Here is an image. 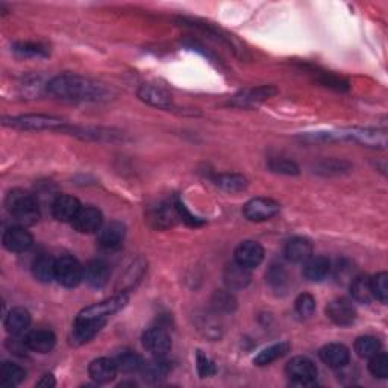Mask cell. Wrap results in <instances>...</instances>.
<instances>
[{
    "mask_svg": "<svg viewBox=\"0 0 388 388\" xmlns=\"http://www.w3.org/2000/svg\"><path fill=\"white\" fill-rule=\"evenodd\" d=\"M146 220L153 229H167L175 227L176 222L180 219L175 202H161L148 211Z\"/></svg>",
    "mask_w": 388,
    "mask_h": 388,
    "instance_id": "8fae6325",
    "label": "cell"
},
{
    "mask_svg": "<svg viewBox=\"0 0 388 388\" xmlns=\"http://www.w3.org/2000/svg\"><path fill=\"white\" fill-rule=\"evenodd\" d=\"M141 341L143 347L150 352L153 357H166L171 347L168 331L162 326H153L144 331Z\"/></svg>",
    "mask_w": 388,
    "mask_h": 388,
    "instance_id": "30bf717a",
    "label": "cell"
},
{
    "mask_svg": "<svg viewBox=\"0 0 388 388\" xmlns=\"http://www.w3.org/2000/svg\"><path fill=\"white\" fill-rule=\"evenodd\" d=\"M80 208H82V205H80L76 197L69 194H59L52 203V214L58 222L71 223L76 219Z\"/></svg>",
    "mask_w": 388,
    "mask_h": 388,
    "instance_id": "ac0fdd59",
    "label": "cell"
},
{
    "mask_svg": "<svg viewBox=\"0 0 388 388\" xmlns=\"http://www.w3.org/2000/svg\"><path fill=\"white\" fill-rule=\"evenodd\" d=\"M326 315L332 323L338 324V326H350L357 319V310L354 303L346 297H338V299H333L328 303Z\"/></svg>",
    "mask_w": 388,
    "mask_h": 388,
    "instance_id": "7c38bea8",
    "label": "cell"
},
{
    "mask_svg": "<svg viewBox=\"0 0 388 388\" xmlns=\"http://www.w3.org/2000/svg\"><path fill=\"white\" fill-rule=\"evenodd\" d=\"M71 227L80 233H97L103 227V215L96 206H82Z\"/></svg>",
    "mask_w": 388,
    "mask_h": 388,
    "instance_id": "5bb4252c",
    "label": "cell"
},
{
    "mask_svg": "<svg viewBox=\"0 0 388 388\" xmlns=\"http://www.w3.org/2000/svg\"><path fill=\"white\" fill-rule=\"evenodd\" d=\"M34 238L29 233V231H26L24 227L20 224H14V227L8 228L3 233V246L10 252H15V254H22V252L29 250L32 247Z\"/></svg>",
    "mask_w": 388,
    "mask_h": 388,
    "instance_id": "e0dca14e",
    "label": "cell"
},
{
    "mask_svg": "<svg viewBox=\"0 0 388 388\" xmlns=\"http://www.w3.org/2000/svg\"><path fill=\"white\" fill-rule=\"evenodd\" d=\"M331 272V263L324 257H311L303 263L302 275L310 282H322Z\"/></svg>",
    "mask_w": 388,
    "mask_h": 388,
    "instance_id": "484cf974",
    "label": "cell"
},
{
    "mask_svg": "<svg viewBox=\"0 0 388 388\" xmlns=\"http://www.w3.org/2000/svg\"><path fill=\"white\" fill-rule=\"evenodd\" d=\"M115 364H117V368H119V372L132 375V373L141 372L144 361L138 354H135V352L126 350V352H122V354L115 358Z\"/></svg>",
    "mask_w": 388,
    "mask_h": 388,
    "instance_id": "e575fe53",
    "label": "cell"
},
{
    "mask_svg": "<svg viewBox=\"0 0 388 388\" xmlns=\"http://www.w3.org/2000/svg\"><path fill=\"white\" fill-rule=\"evenodd\" d=\"M46 89L53 97L67 102H101L108 99L105 85L75 73L55 76L49 80Z\"/></svg>",
    "mask_w": 388,
    "mask_h": 388,
    "instance_id": "6da1fadb",
    "label": "cell"
},
{
    "mask_svg": "<svg viewBox=\"0 0 388 388\" xmlns=\"http://www.w3.org/2000/svg\"><path fill=\"white\" fill-rule=\"evenodd\" d=\"M219 315L220 314L213 310L196 314V329L206 338L219 340L223 333V324Z\"/></svg>",
    "mask_w": 388,
    "mask_h": 388,
    "instance_id": "d6986e66",
    "label": "cell"
},
{
    "mask_svg": "<svg viewBox=\"0 0 388 388\" xmlns=\"http://www.w3.org/2000/svg\"><path fill=\"white\" fill-rule=\"evenodd\" d=\"M294 310L301 319H310L315 311V299L311 294L303 293L296 299Z\"/></svg>",
    "mask_w": 388,
    "mask_h": 388,
    "instance_id": "7bdbcfd3",
    "label": "cell"
},
{
    "mask_svg": "<svg viewBox=\"0 0 388 388\" xmlns=\"http://www.w3.org/2000/svg\"><path fill=\"white\" fill-rule=\"evenodd\" d=\"M141 102L148 103L150 106L159 108V110H168L171 106V96L157 85H141L137 93Z\"/></svg>",
    "mask_w": 388,
    "mask_h": 388,
    "instance_id": "d4e9b609",
    "label": "cell"
},
{
    "mask_svg": "<svg viewBox=\"0 0 388 388\" xmlns=\"http://www.w3.org/2000/svg\"><path fill=\"white\" fill-rule=\"evenodd\" d=\"M24 341L29 350L37 354H49L57 345V337L49 329H35L24 337Z\"/></svg>",
    "mask_w": 388,
    "mask_h": 388,
    "instance_id": "44dd1931",
    "label": "cell"
},
{
    "mask_svg": "<svg viewBox=\"0 0 388 388\" xmlns=\"http://www.w3.org/2000/svg\"><path fill=\"white\" fill-rule=\"evenodd\" d=\"M337 141H354L368 149L387 148V132L384 129L373 128H347L336 131Z\"/></svg>",
    "mask_w": 388,
    "mask_h": 388,
    "instance_id": "3957f363",
    "label": "cell"
},
{
    "mask_svg": "<svg viewBox=\"0 0 388 388\" xmlns=\"http://www.w3.org/2000/svg\"><path fill=\"white\" fill-rule=\"evenodd\" d=\"M31 314L28 310L22 308V306H17L8 312L5 319V329L11 336H23V333L29 329L31 326Z\"/></svg>",
    "mask_w": 388,
    "mask_h": 388,
    "instance_id": "4316f807",
    "label": "cell"
},
{
    "mask_svg": "<svg viewBox=\"0 0 388 388\" xmlns=\"http://www.w3.org/2000/svg\"><path fill=\"white\" fill-rule=\"evenodd\" d=\"M175 206H176V211L179 214V219L182 220V222H185L188 227H194L196 228V227H201V224H203V220L194 217V215L187 210V206L182 202H180L179 199L175 201Z\"/></svg>",
    "mask_w": 388,
    "mask_h": 388,
    "instance_id": "bcb514c9",
    "label": "cell"
},
{
    "mask_svg": "<svg viewBox=\"0 0 388 388\" xmlns=\"http://www.w3.org/2000/svg\"><path fill=\"white\" fill-rule=\"evenodd\" d=\"M288 352H290V345H288L287 341H281V343H276V345L266 347L259 352V354L255 357L254 363L259 367L263 366H268L275 363L276 359L285 357Z\"/></svg>",
    "mask_w": 388,
    "mask_h": 388,
    "instance_id": "836d02e7",
    "label": "cell"
},
{
    "mask_svg": "<svg viewBox=\"0 0 388 388\" xmlns=\"http://www.w3.org/2000/svg\"><path fill=\"white\" fill-rule=\"evenodd\" d=\"M197 372H199L201 378H210V376L215 375V372H217V367H215V364L208 357L203 355L201 350L197 352Z\"/></svg>",
    "mask_w": 388,
    "mask_h": 388,
    "instance_id": "f6af8a7d",
    "label": "cell"
},
{
    "mask_svg": "<svg viewBox=\"0 0 388 388\" xmlns=\"http://www.w3.org/2000/svg\"><path fill=\"white\" fill-rule=\"evenodd\" d=\"M88 373L92 376V379L97 384H106L111 382L113 379L119 373V368H117L115 359L111 358H97L92 361V364L88 367Z\"/></svg>",
    "mask_w": 388,
    "mask_h": 388,
    "instance_id": "7402d4cb",
    "label": "cell"
},
{
    "mask_svg": "<svg viewBox=\"0 0 388 388\" xmlns=\"http://www.w3.org/2000/svg\"><path fill=\"white\" fill-rule=\"evenodd\" d=\"M3 124L20 131H61L64 128V122L58 119V117L43 114L11 117V119H3Z\"/></svg>",
    "mask_w": 388,
    "mask_h": 388,
    "instance_id": "277c9868",
    "label": "cell"
},
{
    "mask_svg": "<svg viewBox=\"0 0 388 388\" xmlns=\"http://www.w3.org/2000/svg\"><path fill=\"white\" fill-rule=\"evenodd\" d=\"M370 282H372V292L373 297L378 299L381 303H387L388 301V273L381 272L376 276L370 278Z\"/></svg>",
    "mask_w": 388,
    "mask_h": 388,
    "instance_id": "60d3db41",
    "label": "cell"
},
{
    "mask_svg": "<svg viewBox=\"0 0 388 388\" xmlns=\"http://www.w3.org/2000/svg\"><path fill=\"white\" fill-rule=\"evenodd\" d=\"M368 370L375 378L385 379L388 376V355L384 352H378L376 355L368 358Z\"/></svg>",
    "mask_w": 388,
    "mask_h": 388,
    "instance_id": "b9f144b4",
    "label": "cell"
},
{
    "mask_svg": "<svg viewBox=\"0 0 388 388\" xmlns=\"http://www.w3.org/2000/svg\"><path fill=\"white\" fill-rule=\"evenodd\" d=\"M55 279L67 288H75L84 281V266L70 255H64L57 259Z\"/></svg>",
    "mask_w": 388,
    "mask_h": 388,
    "instance_id": "52a82bcc",
    "label": "cell"
},
{
    "mask_svg": "<svg viewBox=\"0 0 388 388\" xmlns=\"http://www.w3.org/2000/svg\"><path fill=\"white\" fill-rule=\"evenodd\" d=\"M106 320H89V319H75L73 328H71L70 340L71 345L82 346L85 343L92 341L101 329L105 326Z\"/></svg>",
    "mask_w": 388,
    "mask_h": 388,
    "instance_id": "4fadbf2b",
    "label": "cell"
},
{
    "mask_svg": "<svg viewBox=\"0 0 388 388\" xmlns=\"http://www.w3.org/2000/svg\"><path fill=\"white\" fill-rule=\"evenodd\" d=\"M223 279L229 290H243L250 284L252 275L249 268L240 266L238 263H232L224 268Z\"/></svg>",
    "mask_w": 388,
    "mask_h": 388,
    "instance_id": "83f0119b",
    "label": "cell"
},
{
    "mask_svg": "<svg viewBox=\"0 0 388 388\" xmlns=\"http://www.w3.org/2000/svg\"><path fill=\"white\" fill-rule=\"evenodd\" d=\"M268 168L273 173L279 175H287V176H294L299 175V167L294 161L287 159V158H272L268 161Z\"/></svg>",
    "mask_w": 388,
    "mask_h": 388,
    "instance_id": "ab89813d",
    "label": "cell"
},
{
    "mask_svg": "<svg viewBox=\"0 0 388 388\" xmlns=\"http://www.w3.org/2000/svg\"><path fill=\"white\" fill-rule=\"evenodd\" d=\"M170 372V364L164 359V357H155V359L144 363L141 373L146 381L158 382L164 379Z\"/></svg>",
    "mask_w": 388,
    "mask_h": 388,
    "instance_id": "4dcf8cb0",
    "label": "cell"
},
{
    "mask_svg": "<svg viewBox=\"0 0 388 388\" xmlns=\"http://www.w3.org/2000/svg\"><path fill=\"white\" fill-rule=\"evenodd\" d=\"M381 341L372 336L359 337L355 341V352L359 358H372L378 352H381Z\"/></svg>",
    "mask_w": 388,
    "mask_h": 388,
    "instance_id": "f35d334b",
    "label": "cell"
},
{
    "mask_svg": "<svg viewBox=\"0 0 388 388\" xmlns=\"http://www.w3.org/2000/svg\"><path fill=\"white\" fill-rule=\"evenodd\" d=\"M6 210L20 227H32L40 219V206L35 197L23 189H13L6 196Z\"/></svg>",
    "mask_w": 388,
    "mask_h": 388,
    "instance_id": "7a4b0ae2",
    "label": "cell"
},
{
    "mask_svg": "<svg viewBox=\"0 0 388 388\" xmlns=\"http://www.w3.org/2000/svg\"><path fill=\"white\" fill-rule=\"evenodd\" d=\"M237 301L231 290H217L211 297V310L217 314H229L236 311Z\"/></svg>",
    "mask_w": 388,
    "mask_h": 388,
    "instance_id": "d590c367",
    "label": "cell"
},
{
    "mask_svg": "<svg viewBox=\"0 0 388 388\" xmlns=\"http://www.w3.org/2000/svg\"><path fill=\"white\" fill-rule=\"evenodd\" d=\"M350 294L359 303H370L375 297L372 292V282L368 276H355L350 281Z\"/></svg>",
    "mask_w": 388,
    "mask_h": 388,
    "instance_id": "1f68e13d",
    "label": "cell"
},
{
    "mask_svg": "<svg viewBox=\"0 0 388 388\" xmlns=\"http://www.w3.org/2000/svg\"><path fill=\"white\" fill-rule=\"evenodd\" d=\"M57 385V381H55V378H53L52 375H44L40 381L37 382V387H41V388H52V387H55Z\"/></svg>",
    "mask_w": 388,
    "mask_h": 388,
    "instance_id": "c3c4849f",
    "label": "cell"
},
{
    "mask_svg": "<svg viewBox=\"0 0 388 388\" xmlns=\"http://www.w3.org/2000/svg\"><path fill=\"white\" fill-rule=\"evenodd\" d=\"M24 378L26 370L19 364L10 363V361H5L2 364V368H0V384L5 387L19 385Z\"/></svg>",
    "mask_w": 388,
    "mask_h": 388,
    "instance_id": "8d00e7d4",
    "label": "cell"
},
{
    "mask_svg": "<svg viewBox=\"0 0 388 388\" xmlns=\"http://www.w3.org/2000/svg\"><path fill=\"white\" fill-rule=\"evenodd\" d=\"M128 303V296L124 293L115 294L110 299H105L102 302H97L92 306H87L78 314V319H89V320H108L113 314L119 312Z\"/></svg>",
    "mask_w": 388,
    "mask_h": 388,
    "instance_id": "8992f818",
    "label": "cell"
},
{
    "mask_svg": "<svg viewBox=\"0 0 388 388\" xmlns=\"http://www.w3.org/2000/svg\"><path fill=\"white\" fill-rule=\"evenodd\" d=\"M214 184L219 188H222L223 192L227 193H241L247 188V180L245 176L237 175V173H223L217 175L214 178Z\"/></svg>",
    "mask_w": 388,
    "mask_h": 388,
    "instance_id": "d6a6232c",
    "label": "cell"
},
{
    "mask_svg": "<svg viewBox=\"0 0 388 388\" xmlns=\"http://www.w3.org/2000/svg\"><path fill=\"white\" fill-rule=\"evenodd\" d=\"M126 237V228L120 222H110L103 224L101 231L97 232V243L99 246L105 250H119L123 245Z\"/></svg>",
    "mask_w": 388,
    "mask_h": 388,
    "instance_id": "9a60e30c",
    "label": "cell"
},
{
    "mask_svg": "<svg viewBox=\"0 0 388 388\" xmlns=\"http://www.w3.org/2000/svg\"><path fill=\"white\" fill-rule=\"evenodd\" d=\"M266 282L278 294H285L290 288V275L281 264H272L266 273Z\"/></svg>",
    "mask_w": 388,
    "mask_h": 388,
    "instance_id": "f1b7e54d",
    "label": "cell"
},
{
    "mask_svg": "<svg viewBox=\"0 0 388 388\" xmlns=\"http://www.w3.org/2000/svg\"><path fill=\"white\" fill-rule=\"evenodd\" d=\"M55 264L57 259L49 255H40L32 264V273L38 282L49 284L55 279Z\"/></svg>",
    "mask_w": 388,
    "mask_h": 388,
    "instance_id": "f546056e",
    "label": "cell"
},
{
    "mask_svg": "<svg viewBox=\"0 0 388 388\" xmlns=\"http://www.w3.org/2000/svg\"><path fill=\"white\" fill-rule=\"evenodd\" d=\"M110 267L101 259L89 261L84 267V281L93 288H102L110 281Z\"/></svg>",
    "mask_w": 388,
    "mask_h": 388,
    "instance_id": "cb8c5ba5",
    "label": "cell"
},
{
    "mask_svg": "<svg viewBox=\"0 0 388 388\" xmlns=\"http://www.w3.org/2000/svg\"><path fill=\"white\" fill-rule=\"evenodd\" d=\"M13 52L20 58H46L49 57V50L40 43L31 41H19L13 44Z\"/></svg>",
    "mask_w": 388,
    "mask_h": 388,
    "instance_id": "74e56055",
    "label": "cell"
},
{
    "mask_svg": "<svg viewBox=\"0 0 388 388\" xmlns=\"http://www.w3.org/2000/svg\"><path fill=\"white\" fill-rule=\"evenodd\" d=\"M349 164L345 161H337V159H329V161H323L317 166V173H323V175H331V173H341L343 170H347Z\"/></svg>",
    "mask_w": 388,
    "mask_h": 388,
    "instance_id": "ee69618b",
    "label": "cell"
},
{
    "mask_svg": "<svg viewBox=\"0 0 388 388\" xmlns=\"http://www.w3.org/2000/svg\"><path fill=\"white\" fill-rule=\"evenodd\" d=\"M236 263L249 270L257 268L264 259V249L257 241H243L236 249Z\"/></svg>",
    "mask_w": 388,
    "mask_h": 388,
    "instance_id": "2e32d148",
    "label": "cell"
},
{
    "mask_svg": "<svg viewBox=\"0 0 388 388\" xmlns=\"http://www.w3.org/2000/svg\"><path fill=\"white\" fill-rule=\"evenodd\" d=\"M287 376L290 378L293 385L297 387H312L317 385V367L310 358L306 357H294L287 363L285 367Z\"/></svg>",
    "mask_w": 388,
    "mask_h": 388,
    "instance_id": "5b68a950",
    "label": "cell"
},
{
    "mask_svg": "<svg viewBox=\"0 0 388 388\" xmlns=\"http://www.w3.org/2000/svg\"><path fill=\"white\" fill-rule=\"evenodd\" d=\"M279 205L276 201L268 199V197H255V199H250L245 205V217L250 222H267L270 219H273L275 215L279 213Z\"/></svg>",
    "mask_w": 388,
    "mask_h": 388,
    "instance_id": "ba28073f",
    "label": "cell"
},
{
    "mask_svg": "<svg viewBox=\"0 0 388 388\" xmlns=\"http://www.w3.org/2000/svg\"><path fill=\"white\" fill-rule=\"evenodd\" d=\"M320 358L331 368H343L349 364V349L341 343H329L320 349Z\"/></svg>",
    "mask_w": 388,
    "mask_h": 388,
    "instance_id": "ffe728a7",
    "label": "cell"
},
{
    "mask_svg": "<svg viewBox=\"0 0 388 388\" xmlns=\"http://www.w3.org/2000/svg\"><path fill=\"white\" fill-rule=\"evenodd\" d=\"M285 258L294 264H303L312 257V243L305 237H294L287 243Z\"/></svg>",
    "mask_w": 388,
    "mask_h": 388,
    "instance_id": "603a6c76",
    "label": "cell"
},
{
    "mask_svg": "<svg viewBox=\"0 0 388 388\" xmlns=\"http://www.w3.org/2000/svg\"><path fill=\"white\" fill-rule=\"evenodd\" d=\"M276 93H278V89L272 85H261L257 88H247L233 96L229 101V105L236 106V108H254L259 103L268 101V99H272Z\"/></svg>",
    "mask_w": 388,
    "mask_h": 388,
    "instance_id": "9c48e42d",
    "label": "cell"
},
{
    "mask_svg": "<svg viewBox=\"0 0 388 388\" xmlns=\"http://www.w3.org/2000/svg\"><path fill=\"white\" fill-rule=\"evenodd\" d=\"M320 82L324 87L336 88V89H338V92H341V89H347V82H346V80H343L341 78L332 76V75H323V78L320 79Z\"/></svg>",
    "mask_w": 388,
    "mask_h": 388,
    "instance_id": "7dc6e473",
    "label": "cell"
}]
</instances>
